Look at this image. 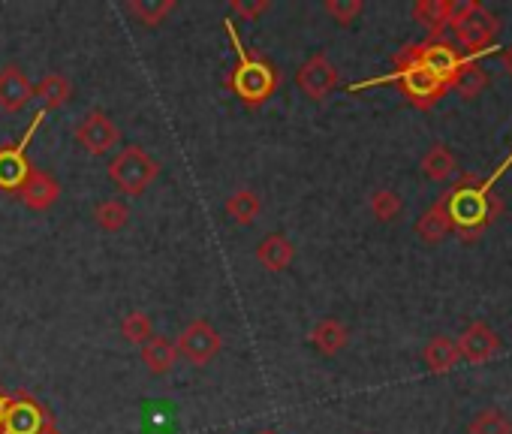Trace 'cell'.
Listing matches in <instances>:
<instances>
[{"label":"cell","instance_id":"1","mask_svg":"<svg viewBox=\"0 0 512 434\" xmlns=\"http://www.w3.org/2000/svg\"><path fill=\"white\" fill-rule=\"evenodd\" d=\"M223 25H226L229 40H232L235 49H238V70L229 76V85L235 88V94H238L247 106H260V103H266V100L278 91L281 73L275 70V64H269V61L260 58V55H250V52L238 43V34H235V25H232V22H223Z\"/></svg>","mask_w":512,"mask_h":434},{"label":"cell","instance_id":"7","mask_svg":"<svg viewBox=\"0 0 512 434\" xmlns=\"http://www.w3.org/2000/svg\"><path fill=\"white\" fill-rule=\"evenodd\" d=\"M43 118H46V112L40 109V112L34 115V121H31V127H28V133H25V139H22L19 145H13V148H0V187H4V190H19L22 181L28 178L31 163L25 160V145H28L31 136L37 133V127H40Z\"/></svg>","mask_w":512,"mask_h":434},{"label":"cell","instance_id":"18","mask_svg":"<svg viewBox=\"0 0 512 434\" xmlns=\"http://www.w3.org/2000/svg\"><path fill=\"white\" fill-rule=\"evenodd\" d=\"M422 359H425V365H428V371L431 374H446V371H452L455 365H458V344L452 341V338H446V335H437V338H431L428 341V347H425V353H422Z\"/></svg>","mask_w":512,"mask_h":434},{"label":"cell","instance_id":"13","mask_svg":"<svg viewBox=\"0 0 512 434\" xmlns=\"http://www.w3.org/2000/svg\"><path fill=\"white\" fill-rule=\"evenodd\" d=\"M296 260V248L284 233H269L260 245H256V263L266 272H284Z\"/></svg>","mask_w":512,"mask_h":434},{"label":"cell","instance_id":"17","mask_svg":"<svg viewBox=\"0 0 512 434\" xmlns=\"http://www.w3.org/2000/svg\"><path fill=\"white\" fill-rule=\"evenodd\" d=\"M73 97V85L64 73H46L37 85H34V100L43 103V112L49 109H61L67 106Z\"/></svg>","mask_w":512,"mask_h":434},{"label":"cell","instance_id":"23","mask_svg":"<svg viewBox=\"0 0 512 434\" xmlns=\"http://www.w3.org/2000/svg\"><path fill=\"white\" fill-rule=\"evenodd\" d=\"M175 10V0H160V4H145V0H130L127 4V13L130 16H136L139 19V25H145V28H157V25H163V19L169 16Z\"/></svg>","mask_w":512,"mask_h":434},{"label":"cell","instance_id":"22","mask_svg":"<svg viewBox=\"0 0 512 434\" xmlns=\"http://www.w3.org/2000/svg\"><path fill=\"white\" fill-rule=\"evenodd\" d=\"M455 154L446 145H434L425 157H422V175L431 181H446L455 175Z\"/></svg>","mask_w":512,"mask_h":434},{"label":"cell","instance_id":"14","mask_svg":"<svg viewBox=\"0 0 512 434\" xmlns=\"http://www.w3.org/2000/svg\"><path fill=\"white\" fill-rule=\"evenodd\" d=\"M175 362H178V347H175L172 338L154 335L148 344H142V365H145L151 374L163 377V374H169V371L175 368Z\"/></svg>","mask_w":512,"mask_h":434},{"label":"cell","instance_id":"10","mask_svg":"<svg viewBox=\"0 0 512 434\" xmlns=\"http://www.w3.org/2000/svg\"><path fill=\"white\" fill-rule=\"evenodd\" d=\"M43 422H46V410L31 395L19 392L7 407V419L0 425V434H37Z\"/></svg>","mask_w":512,"mask_h":434},{"label":"cell","instance_id":"30","mask_svg":"<svg viewBox=\"0 0 512 434\" xmlns=\"http://www.w3.org/2000/svg\"><path fill=\"white\" fill-rule=\"evenodd\" d=\"M37 434H61V428L55 425V419H52V416H46V422L40 425V431H37Z\"/></svg>","mask_w":512,"mask_h":434},{"label":"cell","instance_id":"6","mask_svg":"<svg viewBox=\"0 0 512 434\" xmlns=\"http://www.w3.org/2000/svg\"><path fill=\"white\" fill-rule=\"evenodd\" d=\"M76 142L88 151V154H94V157H100V154H106V151H112L115 145H118V127H115V121L106 115V112H88L79 124H76Z\"/></svg>","mask_w":512,"mask_h":434},{"label":"cell","instance_id":"9","mask_svg":"<svg viewBox=\"0 0 512 434\" xmlns=\"http://www.w3.org/2000/svg\"><path fill=\"white\" fill-rule=\"evenodd\" d=\"M34 100V85L28 73L19 64L0 67V109L4 112H22Z\"/></svg>","mask_w":512,"mask_h":434},{"label":"cell","instance_id":"24","mask_svg":"<svg viewBox=\"0 0 512 434\" xmlns=\"http://www.w3.org/2000/svg\"><path fill=\"white\" fill-rule=\"evenodd\" d=\"M368 205H371V214L377 217V221H383V224L395 221V217L404 211V202H401V196H398L395 190H389V187H380V190H374Z\"/></svg>","mask_w":512,"mask_h":434},{"label":"cell","instance_id":"29","mask_svg":"<svg viewBox=\"0 0 512 434\" xmlns=\"http://www.w3.org/2000/svg\"><path fill=\"white\" fill-rule=\"evenodd\" d=\"M232 13L244 16V19H260L266 10H272V0H260V4H241V0H232Z\"/></svg>","mask_w":512,"mask_h":434},{"label":"cell","instance_id":"21","mask_svg":"<svg viewBox=\"0 0 512 434\" xmlns=\"http://www.w3.org/2000/svg\"><path fill=\"white\" fill-rule=\"evenodd\" d=\"M94 221L103 233H118L130 221V205L121 199H103L94 205Z\"/></svg>","mask_w":512,"mask_h":434},{"label":"cell","instance_id":"11","mask_svg":"<svg viewBox=\"0 0 512 434\" xmlns=\"http://www.w3.org/2000/svg\"><path fill=\"white\" fill-rule=\"evenodd\" d=\"M19 199L31 208V211H46L61 199V184L52 172L46 169H31L28 178L19 187Z\"/></svg>","mask_w":512,"mask_h":434},{"label":"cell","instance_id":"20","mask_svg":"<svg viewBox=\"0 0 512 434\" xmlns=\"http://www.w3.org/2000/svg\"><path fill=\"white\" fill-rule=\"evenodd\" d=\"M452 7L455 4H449V0H419L413 7V19L431 34H440L452 22Z\"/></svg>","mask_w":512,"mask_h":434},{"label":"cell","instance_id":"31","mask_svg":"<svg viewBox=\"0 0 512 434\" xmlns=\"http://www.w3.org/2000/svg\"><path fill=\"white\" fill-rule=\"evenodd\" d=\"M7 407H10V398L0 392V425H4V419H7Z\"/></svg>","mask_w":512,"mask_h":434},{"label":"cell","instance_id":"27","mask_svg":"<svg viewBox=\"0 0 512 434\" xmlns=\"http://www.w3.org/2000/svg\"><path fill=\"white\" fill-rule=\"evenodd\" d=\"M467 431H470V434H512V422H509L500 410L488 407V410H482V413L470 422Z\"/></svg>","mask_w":512,"mask_h":434},{"label":"cell","instance_id":"28","mask_svg":"<svg viewBox=\"0 0 512 434\" xmlns=\"http://www.w3.org/2000/svg\"><path fill=\"white\" fill-rule=\"evenodd\" d=\"M338 25H353L359 16H362V10H365V4L362 0H326V7H323Z\"/></svg>","mask_w":512,"mask_h":434},{"label":"cell","instance_id":"12","mask_svg":"<svg viewBox=\"0 0 512 434\" xmlns=\"http://www.w3.org/2000/svg\"><path fill=\"white\" fill-rule=\"evenodd\" d=\"M455 344H458V356H461V359H467V362H473V365H479V362L491 359V356L500 350V338H497V332H494L491 326H485V323H473V326H467Z\"/></svg>","mask_w":512,"mask_h":434},{"label":"cell","instance_id":"4","mask_svg":"<svg viewBox=\"0 0 512 434\" xmlns=\"http://www.w3.org/2000/svg\"><path fill=\"white\" fill-rule=\"evenodd\" d=\"M175 347H178V356H184L190 365H208L223 350V338L208 320H193L181 329Z\"/></svg>","mask_w":512,"mask_h":434},{"label":"cell","instance_id":"25","mask_svg":"<svg viewBox=\"0 0 512 434\" xmlns=\"http://www.w3.org/2000/svg\"><path fill=\"white\" fill-rule=\"evenodd\" d=\"M121 335L130 341V344H148L154 338V320L145 314V311H130L124 320H121Z\"/></svg>","mask_w":512,"mask_h":434},{"label":"cell","instance_id":"3","mask_svg":"<svg viewBox=\"0 0 512 434\" xmlns=\"http://www.w3.org/2000/svg\"><path fill=\"white\" fill-rule=\"evenodd\" d=\"M449 25L455 28L461 49L476 52V49H485V46L494 40L500 22H497L485 7H479V4H455V7H452V22H449Z\"/></svg>","mask_w":512,"mask_h":434},{"label":"cell","instance_id":"19","mask_svg":"<svg viewBox=\"0 0 512 434\" xmlns=\"http://www.w3.org/2000/svg\"><path fill=\"white\" fill-rule=\"evenodd\" d=\"M223 211H226V217H232L235 224L247 227V224H253V221H256V217H260L263 202H260V196H256L250 187H241V190H235V193L226 199Z\"/></svg>","mask_w":512,"mask_h":434},{"label":"cell","instance_id":"8","mask_svg":"<svg viewBox=\"0 0 512 434\" xmlns=\"http://www.w3.org/2000/svg\"><path fill=\"white\" fill-rule=\"evenodd\" d=\"M416 64L431 73L437 82H443L446 88L455 82L464 58L458 55V49H452L449 43H431V46H416Z\"/></svg>","mask_w":512,"mask_h":434},{"label":"cell","instance_id":"26","mask_svg":"<svg viewBox=\"0 0 512 434\" xmlns=\"http://www.w3.org/2000/svg\"><path fill=\"white\" fill-rule=\"evenodd\" d=\"M452 88L461 91V97H476V94L485 88V73H482V67L473 64V61H464L461 70H458V76H455V82H452Z\"/></svg>","mask_w":512,"mask_h":434},{"label":"cell","instance_id":"15","mask_svg":"<svg viewBox=\"0 0 512 434\" xmlns=\"http://www.w3.org/2000/svg\"><path fill=\"white\" fill-rule=\"evenodd\" d=\"M455 227H452V214H449V202H446V196L440 199V202H434L419 221H416V233H419V239H425V242H440V239H446L449 233H452Z\"/></svg>","mask_w":512,"mask_h":434},{"label":"cell","instance_id":"2","mask_svg":"<svg viewBox=\"0 0 512 434\" xmlns=\"http://www.w3.org/2000/svg\"><path fill=\"white\" fill-rule=\"evenodd\" d=\"M112 184L127 196H142L160 175V163L142 145H124L106 166Z\"/></svg>","mask_w":512,"mask_h":434},{"label":"cell","instance_id":"5","mask_svg":"<svg viewBox=\"0 0 512 434\" xmlns=\"http://www.w3.org/2000/svg\"><path fill=\"white\" fill-rule=\"evenodd\" d=\"M296 82H299V88H302L311 100L320 103V100H326V97L338 88V67L329 61V55L317 52V55H311V58L299 67Z\"/></svg>","mask_w":512,"mask_h":434},{"label":"cell","instance_id":"16","mask_svg":"<svg viewBox=\"0 0 512 434\" xmlns=\"http://www.w3.org/2000/svg\"><path fill=\"white\" fill-rule=\"evenodd\" d=\"M311 344H314L323 356H335V353H341V350L350 344V329H347L341 320L326 317V320H320V323L311 329Z\"/></svg>","mask_w":512,"mask_h":434},{"label":"cell","instance_id":"32","mask_svg":"<svg viewBox=\"0 0 512 434\" xmlns=\"http://www.w3.org/2000/svg\"><path fill=\"white\" fill-rule=\"evenodd\" d=\"M256 434H278L275 428H263V431H256Z\"/></svg>","mask_w":512,"mask_h":434}]
</instances>
